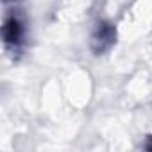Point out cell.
I'll list each match as a JSON object with an SVG mask.
<instances>
[{
    "label": "cell",
    "instance_id": "obj_1",
    "mask_svg": "<svg viewBox=\"0 0 152 152\" xmlns=\"http://www.w3.org/2000/svg\"><path fill=\"white\" fill-rule=\"evenodd\" d=\"M22 25L16 18H9L4 25V39L7 45H16L22 39Z\"/></svg>",
    "mask_w": 152,
    "mask_h": 152
},
{
    "label": "cell",
    "instance_id": "obj_2",
    "mask_svg": "<svg viewBox=\"0 0 152 152\" xmlns=\"http://www.w3.org/2000/svg\"><path fill=\"white\" fill-rule=\"evenodd\" d=\"M148 148H150V150H152V143H148Z\"/></svg>",
    "mask_w": 152,
    "mask_h": 152
}]
</instances>
